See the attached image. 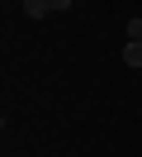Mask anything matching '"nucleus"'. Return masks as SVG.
Returning a JSON list of instances; mask_svg holds the SVG:
<instances>
[{
  "label": "nucleus",
  "instance_id": "obj_1",
  "mask_svg": "<svg viewBox=\"0 0 142 157\" xmlns=\"http://www.w3.org/2000/svg\"><path fill=\"white\" fill-rule=\"evenodd\" d=\"M24 14L28 19H43V14H52V0H24Z\"/></svg>",
  "mask_w": 142,
  "mask_h": 157
},
{
  "label": "nucleus",
  "instance_id": "obj_2",
  "mask_svg": "<svg viewBox=\"0 0 142 157\" xmlns=\"http://www.w3.org/2000/svg\"><path fill=\"white\" fill-rule=\"evenodd\" d=\"M123 62L128 67H142V43H123Z\"/></svg>",
  "mask_w": 142,
  "mask_h": 157
},
{
  "label": "nucleus",
  "instance_id": "obj_3",
  "mask_svg": "<svg viewBox=\"0 0 142 157\" xmlns=\"http://www.w3.org/2000/svg\"><path fill=\"white\" fill-rule=\"evenodd\" d=\"M128 43H142V19H137V14L128 19Z\"/></svg>",
  "mask_w": 142,
  "mask_h": 157
},
{
  "label": "nucleus",
  "instance_id": "obj_4",
  "mask_svg": "<svg viewBox=\"0 0 142 157\" xmlns=\"http://www.w3.org/2000/svg\"><path fill=\"white\" fill-rule=\"evenodd\" d=\"M71 5H76V0H52V10H71Z\"/></svg>",
  "mask_w": 142,
  "mask_h": 157
},
{
  "label": "nucleus",
  "instance_id": "obj_5",
  "mask_svg": "<svg viewBox=\"0 0 142 157\" xmlns=\"http://www.w3.org/2000/svg\"><path fill=\"white\" fill-rule=\"evenodd\" d=\"M0 128H5V114H0Z\"/></svg>",
  "mask_w": 142,
  "mask_h": 157
}]
</instances>
